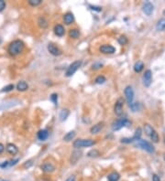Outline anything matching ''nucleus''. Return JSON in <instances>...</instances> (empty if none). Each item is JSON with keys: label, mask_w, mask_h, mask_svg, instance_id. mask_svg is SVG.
<instances>
[{"label": "nucleus", "mask_w": 165, "mask_h": 181, "mask_svg": "<svg viewBox=\"0 0 165 181\" xmlns=\"http://www.w3.org/2000/svg\"><path fill=\"white\" fill-rule=\"evenodd\" d=\"M24 47H25V44L22 40H20V39H16V40L12 41L9 44L7 51L11 56H18L23 51Z\"/></svg>", "instance_id": "obj_1"}, {"label": "nucleus", "mask_w": 165, "mask_h": 181, "mask_svg": "<svg viewBox=\"0 0 165 181\" xmlns=\"http://www.w3.org/2000/svg\"><path fill=\"white\" fill-rule=\"evenodd\" d=\"M95 144V141L93 139H77L73 143V147L75 149H80L84 147H90Z\"/></svg>", "instance_id": "obj_2"}, {"label": "nucleus", "mask_w": 165, "mask_h": 181, "mask_svg": "<svg viewBox=\"0 0 165 181\" xmlns=\"http://www.w3.org/2000/svg\"><path fill=\"white\" fill-rule=\"evenodd\" d=\"M136 147H140L143 150H145L146 152L152 154L155 152V148L152 145H151L150 142H148L147 140H143V139H138V141H136Z\"/></svg>", "instance_id": "obj_3"}, {"label": "nucleus", "mask_w": 165, "mask_h": 181, "mask_svg": "<svg viewBox=\"0 0 165 181\" xmlns=\"http://www.w3.org/2000/svg\"><path fill=\"white\" fill-rule=\"evenodd\" d=\"M144 130H145V133L148 136H150V138L152 140V142L154 143H158L159 142V135L158 133L156 132V130L154 128L150 125L149 123H146L144 125Z\"/></svg>", "instance_id": "obj_4"}, {"label": "nucleus", "mask_w": 165, "mask_h": 181, "mask_svg": "<svg viewBox=\"0 0 165 181\" xmlns=\"http://www.w3.org/2000/svg\"><path fill=\"white\" fill-rule=\"evenodd\" d=\"M130 125H131V122H129L127 118H119L113 123L112 129L113 131H118L121 128H123L125 126H128Z\"/></svg>", "instance_id": "obj_5"}, {"label": "nucleus", "mask_w": 165, "mask_h": 181, "mask_svg": "<svg viewBox=\"0 0 165 181\" xmlns=\"http://www.w3.org/2000/svg\"><path fill=\"white\" fill-rule=\"evenodd\" d=\"M81 66H82V60L73 61V62L67 68L66 72H65V76H66V77L73 76V75L78 70V69L81 67Z\"/></svg>", "instance_id": "obj_6"}, {"label": "nucleus", "mask_w": 165, "mask_h": 181, "mask_svg": "<svg viewBox=\"0 0 165 181\" xmlns=\"http://www.w3.org/2000/svg\"><path fill=\"white\" fill-rule=\"evenodd\" d=\"M123 106H124V100L123 98H118L116 101L114 106V113L116 116H121L123 114Z\"/></svg>", "instance_id": "obj_7"}, {"label": "nucleus", "mask_w": 165, "mask_h": 181, "mask_svg": "<svg viewBox=\"0 0 165 181\" xmlns=\"http://www.w3.org/2000/svg\"><path fill=\"white\" fill-rule=\"evenodd\" d=\"M124 93H125V97L126 100H127L128 105H130L133 103V99H134V91L133 88L131 86H127L124 90Z\"/></svg>", "instance_id": "obj_8"}, {"label": "nucleus", "mask_w": 165, "mask_h": 181, "mask_svg": "<svg viewBox=\"0 0 165 181\" xmlns=\"http://www.w3.org/2000/svg\"><path fill=\"white\" fill-rule=\"evenodd\" d=\"M142 82L145 87H149L151 82H152V72L150 70H147L143 74L142 77Z\"/></svg>", "instance_id": "obj_9"}, {"label": "nucleus", "mask_w": 165, "mask_h": 181, "mask_svg": "<svg viewBox=\"0 0 165 181\" xmlns=\"http://www.w3.org/2000/svg\"><path fill=\"white\" fill-rule=\"evenodd\" d=\"M99 51L103 54H114L116 52V48L109 44H105L99 48Z\"/></svg>", "instance_id": "obj_10"}, {"label": "nucleus", "mask_w": 165, "mask_h": 181, "mask_svg": "<svg viewBox=\"0 0 165 181\" xmlns=\"http://www.w3.org/2000/svg\"><path fill=\"white\" fill-rule=\"evenodd\" d=\"M82 151H80L79 149H75V151H73L71 154V157H70V163L71 165H75L76 163L79 161V159L82 157Z\"/></svg>", "instance_id": "obj_11"}, {"label": "nucleus", "mask_w": 165, "mask_h": 181, "mask_svg": "<svg viewBox=\"0 0 165 181\" xmlns=\"http://www.w3.org/2000/svg\"><path fill=\"white\" fill-rule=\"evenodd\" d=\"M47 48H48V51H49L51 55H53V56H61L62 55V50H61L60 48L53 43L48 44Z\"/></svg>", "instance_id": "obj_12"}, {"label": "nucleus", "mask_w": 165, "mask_h": 181, "mask_svg": "<svg viewBox=\"0 0 165 181\" xmlns=\"http://www.w3.org/2000/svg\"><path fill=\"white\" fill-rule=\"evenodd\" d=\"M142 11L146 16H150L154 11V6L150 2H146L142 7Z\"/></svg>", "instance_id": "obj_13"}, {"label": "nucleus", "mask_w": 165, "mask_h": 181, "mask_svg": "<svg viewBox=\"0 0 165 181\" xmlns=\"http://www.w3.org/2000/svg\"><path fill=\"white\" fill-rule=\"evenodd\" d=\"M41 169L44 172V173H53V172L55 170V166H54V165L51 164V163L47 162L41 166Z\"/></svg>", "instance_id": "obj_14"}, {"label": "nucleus", "mask_w": 165, "mask_h": 181, "mask_svg": "<svg viewBox=\"0 0 165 181\" xmlns=\"http://www.w3.org/2000/svg\"><path fill=\"white\" fill-rule=\"evenodd\" d=\"M104 126H105V123H104V122H99V123H96V125H93L92 127L90 128V133L92 135H96L103 129Z\"/></svg>", "instance_id": "obj_15"}, {"label": "nucleus", "mask_w": 165, "mask_h": 181, "mask_svg": "<svg viewBox=\"0 0 165 181\" xmlns=\"http://www.w3.org/2000/svg\"><path fill=\"white\" fill-rule=\"evenodd\" d=\"M63 22L66 25H71L75 22V16L72 12H67L63 15Z\"/></svg>", "instance_id": "obj_16"}, {"label": "nucleus", "mask_w": 165, "mask_h": 181, "mask_svg": "<svg viewBox=\"0 0 165 181\" xmlns=\"http://www.w3.org/2000/svg\"><path fill=\"white\" fill-rule=\"evenodd\" d=\"M6 149H7V152L8 154H12V156H15V154H17L19 153V148H18V147H17L16 145L11 144V143H9V144L7 145Z\"/></svg>", "instance_id": "obj_17"}, {"label": "nucleus", "mask_w": 165, "mask_h": 181, "mask_svg": "<svg viewBox=\"0 0 165 181\" xmlns=\"http://www.w3.org/2000/svg\"><path fill=\"white\" fill-rule=\"evenodd\" d=\"M54 33L56 36H58V37H63V35L65 34V29L63 25H61V24H57V25H55L54 26Z\"/></svg>", "instance_id": "obj_18"}, {"label": "nucleus", "mask_w": 165, "mask_h": 181, "mask_svg": "<svg viewBox=\"0 0 165 181\" xmlns=\"http://www.w3.org/2000/svg\"><path fill=\"white\" fill-rule=\"evenodd\" d=\"M38 139L41 141H45L49 137V131L46 129H41L37 133Z\"/></svg>", "instance_id": "obj_19"}, {"label": "nucleus", "mask_w": 165, "mask_h": 181, "mask_svg": "<svg viewBox=\"0 0 165 181\" xmlns=\"http://www.w3.org/2000/svg\"><path fill=\"white\" fill-rule=\"evenodd\" d=\"M17 90L19 91H25L29 89V84L25 81H20L18 82V84H17Z\"/></svg>", "instance_id": "obj_20"}, {"label": "nucleus", "mask_w": 165, "mask_h": 181, "mask_svg": "<svg viewBox=\"0 0 165 181\" xmlns=\"http://www.w3.org/2000/svg\"><path fill=\"white\" fill-rule=\"evenodd\" d=\"M69 114H70V112H69V110H68V109H63L62 111H61L60 114H59L60 121H61V122H64V121H66V119L68 118Z\"/></svg>", "instance_id": "obj_21"}, {"label": "nucleus", "mask_w": 165, "mask_h": 181, "mask_svg": "<svg viewBox=\"0 0 165 181\" xmlns=\"http://www.w3.org/2000/svg\"><path fill=\"white\" fill-rule=\"evenodd\" d=\"M75 135H76L75 131L68 132V133L63 136V141H65V142H71V141L73 140V138L75 137Z\"/></svg>", "instance_id": "obj_22"}, {"label": "nucleus", "mask_w": 165, "mask_h": 181, "mask_svg": "<svg viewBox=\"0 0 165 181\" xmlns=\"http://www.w3.org/2000/svg\"><path fill=\"white\" fill-rule=\"evenodd\" d=\"M69 37L73 39H76L80 37V30L78 29H70V31H69Z\"/></svg>", "instance_id": "obj_23"}, {"label": "nucleus", "mask_w": 165, "mask_h": 181, "mask_svg": "<svg viewBox=\"0 0 165 181\" xmlns=\"http://www.w3.org/2000/svg\"><path fill=\"white\" fill-rule=\"evenodd\" d=\"M120 178V175L118 173V172H112L109 175L107 176V181H118Z\"/></svg>", "instance_id": "obj_24"}, {"label": "nucleus", "mask_w": 165, "mask_h": 181, "mask_svg": "<svg viewBox=\"0 0 165 181\" xmlns=\"http://www.w3.org/2000/svg\"><path fill=\"white\" fill-rule=\"evenodd\" d=\"M134 72H138V73H140L142 72V70L144 69V63L142 62V61L140 60H138V62L135 63V65H134Z\"/></svg>", "instance_id": "obj_25"}, {"label": "nucleus", "mask_w": 165, "mask_h": 181, "mask_svg": "<svg viewBox=\"0 0 165 181\" xmlns=\"http://www.w3.org/2000/svg\"><path fill=\"white\" fill-rule=\"evenodd\" d=\"M156 29H157L158 31H163L165 29V17H162L158 21L157 25H156Z\"/></svg>", "instance_id": "obj_26"}, {"label": "nucleus", "mask_w": 165, "mask_h": 181, "mask_svg": "<svg viewBox=\"0 0 165 181\" xmlns=\"http://www.w3.org/2000/svg\"><path fill=\"white\" fill-rule=\"evenodd\" d=\"M38 24L41 28L46 29L48 27V20L45 19L44 17H40L38 19Z\"/></svg>", "instance_id": "obj_27"}, {"label": "nucleus", "mask_w": 165, "mask_h": 181, "mask_svg": "<svg viewBox=\"0 0 165 181\" xmlns=\"http://www.w3.org/2000/svg\"><path fill=\"white\" fill-rule=\"evenodd\" d=\"M141 134H142V130H141V128H140V127L137 128L136 131H135V134H134V135L132 136L133 141H138V139H140Z\"/></svg>", "instance_id": "obj_28"}, {"label": "nucleus", "mask_w": 165, "mask_h": 181, "mask_svg": "<svg viewBox=\"0 0 165 181\" xmlns=\"http://www.w3.org/2000/svg\"><path fill=\"white\" fill-rule=\"evenodd\" d=\"M99 156H100V152H99L97 149H92L87 153V156H89V157L94 158V157H97Z\"/></svg>", "instance_id": "obj_29"}, {"label": "nucleus", "mask_w": 165, "mask_h": 181, "mask_svg": "<svg viewBox=\"0 0 165 181\" xmlns=\"http://www.w3.org/2000/svg\"><path fill=\"white\" fill-rule=\"evenodd\" d=\"M106 82V79L104 75H99L94 80V82L96 83V84H104Z\"/></svg>", "instance_id": "obj_30"}, {"label": "nucleus", "mask_w": 165, "mask_h": 181, "mask_svg": "<svg viewBox=\"0 0 165 181\" xmlns=\"http://www.w3.org/2000/svg\"><path fill=\"white\" fill-rule=\"evenodd\" d=\"M129 107L131 108V110L133 112H138L140 111V108H141V105L140 103H132L131 104L129 105Z\"/></svg>", "instance_id": "obj_31"}, {"label": "nucleus", "mask_w": 165, "mask_h": 181, "mask_svg": "<svg viewBox=\"0 0 165 181\" xmlns=\"http://www.w3.org/2000/svg\"><path fill=\"white\" fill-rule=\"evenodd\" d=\"M50 99L53 103V104L55 105V106H57L58 105V94L57 93H53L50 96Z\"/></svg>", "instance_id": "obj_32"}, {"label": "nucleus", "mask_w": 165, "mask_h": 181, "mask_svg": "<svg viewBox=\"0 0 165 181\" xmlns=\"http://www.w3.org/2000/svg\"><path fill=\"white\" fill-rule=\"evenodd\" d=\"M118 42L120 44V45H126V44L128 43V38L126 36H120L118 38Z\"/></svg>", "instance_id": "obj_33"}, {"label": "nucleus", "mask_w": 165, "mask_h": 181, "mask_svg": "<svg viewBox=\"0 0 165 181\" xmlns=\"http://www.w3.org/2000/svg\"><path fill=\"white\" fill-rule=\"evenodd\" d=\"M42 3V0H29V4L31 7H37Z\"/></svg>", "instance_id": "obj_34"}, {"label": "nucleus", "mask_w": 165, "mask_h": 181, "mask_svg": "<svg viewBox=\"0 0 165 181\" xmlns=\"http://www.w3.org/2000/svg\"><path fill=\"white\" fill-rule=\"evenodd\" d=\"M14 88H15L14 84H8L6 87H4L3 89L1 90V91L2 92H8V91H11L13 89H14Z\"/></svg>", "instance_id": "obj_35"}, {"label": "nucleus", "mask_w": 165, "mask_h": 181, "mask_svg": "<svg viewBox=\"0 0 165 181\" xmlns=\"http://www.w3.org/2000/svg\"><path fill=\"white\" fill-rule=\"evenodd\" d=\"M89 7L94 11L96 12H101L102 11V7H97V6H93V5H89Z\"/></svg>", "instance_id": "obj_36"}, {"label": "nucleus", "mask_w": 165, "mask_h": 181, "mask_svg": "<svg viewBox=\"0 0 165 181\" xmlns=\"http://www.w3.org/2000/svg\"><path fill=\"white\" fill-rule=\"evenodd\" d=\"M6 7V2L4 0H0V12L3 11Z\"/></svg>", "instance_id": "obj_37"}, {"label": "nucleus", "mask_w": 165, "mask_h": 181, "mask_svg": "<svg viewBox=\"0 0 165 181\" xmlns=\"http://www.w3.org/2000/svg\"><path fill=\"white\" fill-rule=\"evenodd\" d=\"M102 67H103V64H101V63H94L92 66V69L93 70H98V69H100Z\"/></svg>", "instance_id": "obj_38"}, {"label": "nucleus", "mask_w": 165, "mask_h": 181, "mask_svg": "<svg viewBox=\"0 0 165 181\" xmlns=\"http://www.w3.org/2000/svg\"><path fill=\"white\" fill-rule=\"evenodd\" d=\"M152 181H160V178L157 174L152 175Z\"/></svg>", "instance_id": "obj_39"}, {"label": "nucleus", "mask_w": 165, "mask_h": 181, "mask_svg": "<svg viewBox=\"0 0 165 181\" xmlns=\"http://www.w3.org/2000/svg\"><path fill=\"white\" fill-rule=\"evenodd\" d=\"M65 181H76V179H75V176H73H73H70Z\"/></svg>", "instance_id": "obj_40"}, {"label": "nucleus", "mask_w": 165, "mask_h": 181, "mask_svg": "<svg viewBox=\"0 0 165 181\" xmlns=\"http://www.w3.org/2000/svg\"><path fill=\"white\" fill-rule=\"evenodd\" d=\"M19 161V158H17V159L12 160V161H11V163H9V165H10V166H14V165H16L17 163H18Z\"/></svg>", "instance_id": "obj_41"}, {"label": "nucleus", "mask_w": 165, "mask_h": 181, "mask_svg": "<svg viewBox=\"0 0 165 181\" xmlns=\"http://www.w3.org/2000/svg\"><path fill=\"white\" fill-rule=\"evenodd\" d=\"M31 165H32V162H31V160H29V161H27V162L25 163V164H24V166H25V167H29Z\"/></svg>", "instance_id": "obj_42"}, {"label": "nucleus", "mask_w": 165, "mask_h": 181, "mask_svg": "<svg viewBox=\"0 0 165 181\" xmlns=\"http://www.w3.org/2000/svg\"><path fill=\"white\" fill-rule=\"evenodd\" d=\"M4 150H5V145L0 143V154H2L4 152Z\"/></svg>", "instance_id": "obj_43"}, {"label": "nucleus", "mask_w": 165, "mask_h": 181, "mask_svg": "<svg viewBox=\"0 0 165 181\" xmlns=\"http://www.w3.org/2000/svg\"><path fill=\"white\" fill-rule=\"evenodd\" d=\"M163 15H164V16H165V9H164V10H163Z\"/></svg>", "instance_id": "obj_44"}, {"label": "nucleus", "mask_w": 165, "mask_h": 181, "mask_svg": "<svg viewBox=\"0 0 165 181\" xmlns=\"http://www.w3.org/2000/svg\"><path fill=\"white\" fill-rule=\"evenodd\" d=\"M0 181H6V180H4V179H0Z\"/></svg>", "instance_id": "obj_45"}, {"label": "nucleus", "mask_w": 165, "mask_h": 181, "mask_svg": "<svg viewBox=\"0 0 165 181\" xmlns=\"http://www.w3.org/2000/svg\"><path fill=\"white\" fill-rule=\"evenodd\" d=\"M164 159H165V156H164Z\"/></svg>", "instance_id": "obj_46"}]
</instances>
